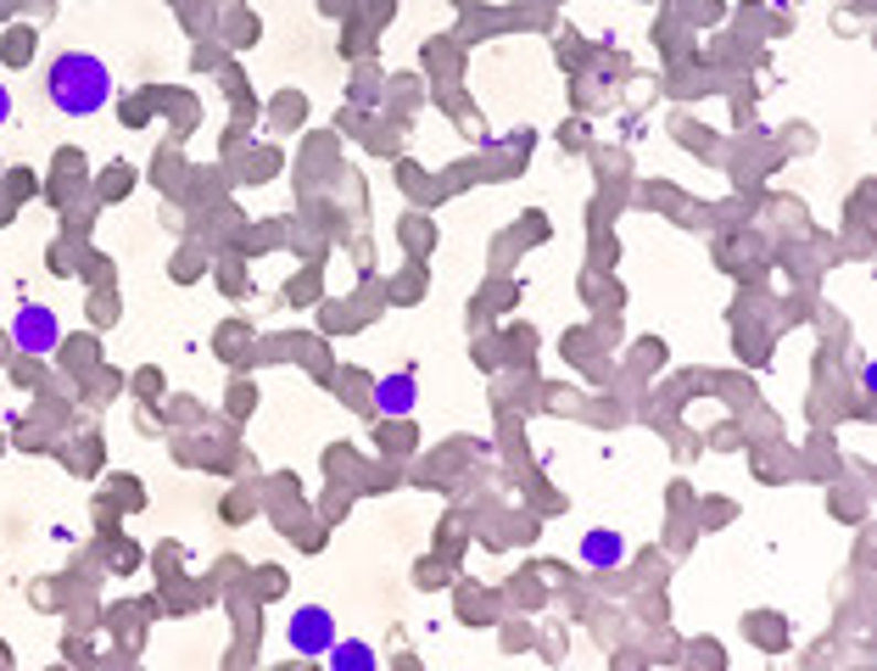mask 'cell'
I'll return each mask as SVG.
<instances>
[{"mask_svg":"<svg viewBox=\"0 0 877 671\" xmlns=\"http://www.w3.org/2000/svg\"><path fill=\"white\" fill-rule=\"evenodd\" d=\"M51 102L67 113V118H90L113 102V67L90 51H67L51 62V78H45Z\"/></svg>","mask_w":877,"mask_h":671,"instance_id":"6da1fadb","label":"cell"},{"mask_svg":"<svg viewBox=\"0 0 877 671\" xmlns=\"http://www.w3.org/2000/svg\"><path fill=\"white\" fill-rule=\"evenodd\" d=\"M12 342H18L23 353H51V348L62 342V324H56L51 308L29 302V308H18V319H12Z\"/></svg>","mask_w":877,"mask_h":671,"instance_id":"7a4b0ae2","label":"cell"},{"mask_svg":"<svg viewBox=\"0 0 877 671\" xmlns=\"http://www.w3.org/2000/svg\"><path fill=\"white\" fill-rule=\"evenodd\" d=\"M286 638H291V649H297V654H324V649L335 643V621H330V610H319V605H302V610L291 616Z\"/></svg>","mask_w":877,"mask_h":671,"instance_id":"3957f363","label":"cell"},{"mask_svg":"<svg viewBox=\"0 0 877 671\" xmlns=\"http://www.w3.org/2000/svg\"><path fill=\"white\" fill-rule=\"evenodd\" d=\"M621 554H627V543H621V532H609V526H598V532H587V537H581V560H587L592 571L621 565Z\"/></svg>","mask_w":877,"mask_h":671,"instance_id":"277c9868","label":"cell"},{"mask_svg":"<svg viewBox=\"0 0 877 671\" xmlns=\"http://www.w3.org/2000/svg\"><path fill=\"white\" fill-rule=\"evenodd\" d=\"M375 403H381V414H408V408L419 403L414 375H386V381L375 386Z\"/></svg>","mask_w":877,"mask_h":671,"instance_id":"5b68a950","label":"cell"},{"mask_svg":"<svg viewBox=\"0 0 877 671\" xmlns=\"http://www.w3.org/2000/svg\"><path fill=\"white\" fill-rule=\"evenodd\" d=\"M330 660L341 671H353V665H375V649H364V643H330Z\"/></svg>","mask_w":877,"mask_h":671,"instance_id":"8992f818","label":"cell"},{"mask_svg":"<svg viewBox=\"0 0 877 671\" xmlns=\"http://www.w3.org/2000/svg\"><path fill=\"white\" fill-rule=\"evenodd\" d=\"M7 118H12V90L0 84V124H7Z\"/></svg>","mask_w":877,"mask_h":671,"instance_id":"52a82bcc","label":"cell"}]
</instances>
